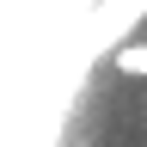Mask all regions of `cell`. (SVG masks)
Returning <instances> with one entry per match:
<instances>
[{
	"label": "cell",
	"mask_w": 147,
	"mask_h": 147,
	"mask_svg": "<svg viewBox=\"0 0 147 147\" xmlns=\"http://www.w3.org/2000/svg\"><path fill=\"white\" fill-rule=\"evenodd\" d=\"M147 25V0H92V12H86V31H80V49H86V61H104L117 43H129Z\"/></svg>",
	"instance_id": "obj_1"
},
{
	"label": "cell",
	"mask_w": 147,
	"mask_h": 147,
	"mask_svg": "<svg viewBox=\"0 0 147 147\" xmlns=\"http://www.w3.org/2000/svg\"><path fill=\"white\" fill-rule=\"evenodd\" d=\"M110 67H117L123 80H147V43H141V37L117 43V49H110Z\"/></svg>",
	"instance_id": "obj_2"
}]
</instances>
